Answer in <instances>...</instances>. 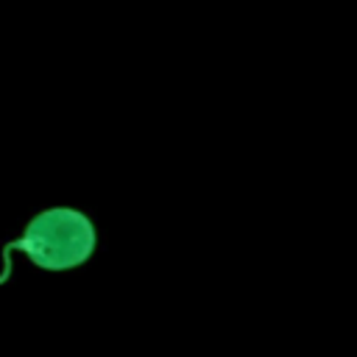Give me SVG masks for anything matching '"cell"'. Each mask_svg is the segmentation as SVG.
Returning a JSON list of instances; mask_svg holds the SVG:
<instances>
[{
	"label": "cell",
	"instance_id": "obj_1",
	"mask_svg": "<svg viewBox=\"0 0 357 357\" xmlns=\"http://www.w3.org/2000/svg\"><path fill=\"white\" fill-rule=\"evenodd\" d=\"M92 220L70 206L42 209L28 220L20 237L3 243L0 248V284L11 276V254H25L42 271H73L84 265L95 251Z\"/></svg>",
	"mask_w": 357,
	"mask_h": 357
}]
</instances>
